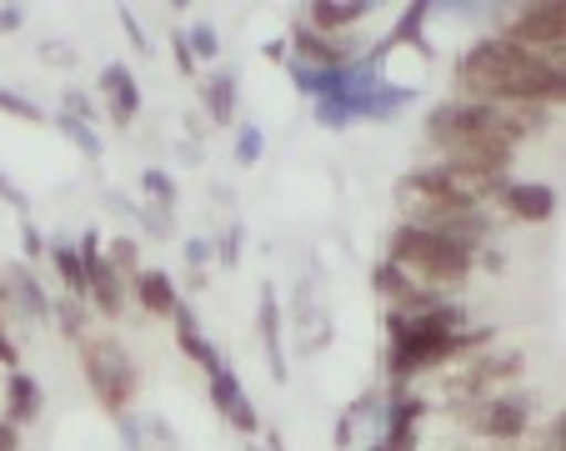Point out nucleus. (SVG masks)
I'll return each mask as SVG.
<instances>
[{"label":"nucleus","instance_id":"nucleus-1","mask_svg":"<svg viewBox=\"0 0 566 451\" xmlns=\"http://www.w3.org/2000/svg\"><path fill=\"white\" fill-rule=\"evenodd\" d=\"M451 86H457V101H476V106L556 111L566 101V71H556L542 55L522 51V45L492 31L476 45H467V55L451 65Z\"/></svg>","mask_w":566,"mask_h":451},{"label":"nucleus","instance_id":"nucleus-2","mask_svg":"<svg viewBox=\"0 0 566 451\" xmlns=\"http://www.w3.org/2000/svg\"><path fill=\"white\" fill-rule=\"evenodd\" d=\"M396 211L401 226H421V231H437V237L457 241L476 256L481 247H492L496 226H492V206H471L457 196L451 176L437 161L411 166L401 181H396Z\"/></svg>","mask_w":566,"mask_h":451},{"label":"nucleus","instance_id":"nucleus-3","mask_svg":"<svg viewBox=\"0 0 566 451\" xmlns=\"http://www.w3.org/2000/svg\"><path fill=\"white\" fill-rule=\"evenodd\" d=\"M386 261L417 291H431V296H457L471 281V271H476V256L467 247L437 237V231H421V226H401V221L386 237Z\"/></svg>","mask_w":566,"mask_h":451},{"label":"nucleus","instance_id":"nucleus-4","mask_svg":"<svg viewBox=\"0 0 566 451\" xmlns=\"http://www.w3.org/2000/svg\"><path fill=\"white\" fill-rule=\"evenodd\" d=\"M441 411L457 421V431H467L476 441H492V447H522L526 431L536 427V397L516 387L486 391V397H471V401H447Z\"/></svg>","mask_w":566,"mask_h":451},{"label":"nucleus","instance_id":"nucleus-5","mask_svg":"<svg viewBox=\"0 0 566 451\" xmlns=\"http://www.w3.org/2000/svg\"><path fill=\"white\" fill-rule=\"evenodd\" d=\"M81 371H86V387L111 417H126L130 401L140 391V366L136 356L120 346V336L101 332V336H81Z\"/></svg>","mask_w":566,"mask_h":451},{"label":"nucleus","instance_id":"nucleus-6","mask_svg":"<svg viewBox=\"0 0 566 451\" xmlns=\"http://www.w3.org/2000/svg\"><path fill=\"white\" fill-rule=\"evenodd\" d=\"M526 371V356L516 346H481V352H467L461 361H451L441 371V407L447 401H471V397H486V391H502L512 387L516 376Z\"/></svg>","mask_w":566,"mask_h":451},{"label":"nucleus","instance_id":"nucleus-7","mask_svg":"<svg viewBox=\"0 0 566 451\" xmlns=\"http://www.w3.org/2000/svg\"><path fill=\"white\" fill-rule=\"evenodd\" d=\"M496 35H506L512 45H522V51L542 55L546 65L566 71V6H556V0H532V6L506 11Z\"/></svg>","mask_w":566,"mask_h":451},{"label":"nucleus","instance_id":"nucleus-8","mask_svg":"<svg viewBox=\"0 0 566 451\" xmlns=\"http://www.w3.org/2000/svg\"><path fill=\"white\" fill-rule=\"evenodd\" d=\"M361 45L366 35H321L306 21H296L286 35V55L296 65H306V71H342V65H352L361 55Z\"/></svg>","mask_w":566,"mask_h":451},{"label":"nucleus","instance_id":"nucleus-9","mask_svg":"<svg viewBox=\"0 0 566 451\" xmlns=\"http://www.w3.org/2000/svg\"><path fill=\"white\" fill-rule=\"evenodd\" d=\"M106 241L96 237V231H81V241H75V251H81V261H86V306H96L101 316H120L126 312V281L116 276V266L106 261Z\"/></svg>","mask_w":566,"mask_h":451},{"label":"nucleus","instance_id":"nucleus-10","mask_svg":"<svg viewBox=\"0 0 566 451\" xmlns=\"http://www.w3.org/2000/svg\"><path fill=\"white\" fill-rule=\"evenodd\" d=\"M431 417V401L417 397V391H396V397L381 401V417H376V427H381V447L391 451H417L421 441V421Z\"/></svg>","mask_w":566,"mask_h":451},{"label":"nucleus","instance_id":"nucleus-11","mask_svg":"<svg viewBox=\"0 0 566 451\" xmlns=\"http://www.w3.org/2000/svg\"><path fill=\"white\" fill-rule=\"evenodd\" d=\"M96 91H101V101H106V120H111V126H116V130L136 126V116H140V81H136V71H130L126 61L101 65Z\"/></svg>","mask_w":566,"mask_h":451},{"label":"nucleus","instance_id":"nucleus-12","mask_svg":"<svg viewBox=\"0 0 566 451\" xmlns=\"http://www.w3.org/2000/svg\"><path fill=\"white\" fill-rule=\"evenodd\" d=\"M496 206H502V216L516 226H546L556 216V191L546 181H522V176H512V181L502 186V196H496Z\"/></svg>","mask_w":566,"mask_h":451},{"label":"nucleus","instance_id":"nucleus-13","mask_svg":"<svg viewBox=\"0 0 566 451\" xmlns=\"http://www.w3.org/2000/svg\"><path fill=\"white\" fill-rule=\"evenodd\" d=\"M171 332H176V346H181V356H186V361H196V366H201L206 376H211V371H221V366H226V356L216 352V342L201 332V316H196V306H191V301H181V306H176V316H171Z\"/></svg>","mask_w":566,"mask_h":451},{"label":"nucleus","instance_id":"nucleus-14","mask_svg":"<svg viewBox=\"0 0 566 451\" xmlns=\"http://www.w3.org/2000/svg\"><path fill=\"white\" fill-rule=\"evenodd\" d=\"M130 296H136V306L146 316H166L171 322L176 306H181V286H176L171 271H160V266H140V276L130 281Z\"/></svg>","mask_w":566,"mask_h":451},{"label":"nucleus","instance_id":"nucleus-15","mask_svg":"<svg viewBox=\"0 0 566 451\" xmlns=\"http://www.w3.org/2000/svg\"><path fill=\"white\" fill-rule=\"evenodd\" d=\"M366 15H371V0H316V6H306L301 21L321 35H356Z\"/></svg>","mask_w":566,"mask_h":451},{"label":"nucleus","instance_id":"nucleus-16","mask_svg":"<svg viewBox=\"0 0 566 451\" xmlns=\"http://www.w3.org/2000/svg\"><path fill=\"white\" fill-rule=\"evenodd\" d=\"M256 336H261V346H266V366H271V376H276L281 387H286V376H291V366H286V352H281V296H276V286H261V306H256Z\"/></svg>","mask_w":566,"mask_h":451},{"label":"nucleus","instance_id":"nucleus-17","mask_svg":"<svg viewBox=\"0 0 566 451\" xmlns=\"http://www.w3.org/2000/svg\"><path fill=\"white\" fill-rule=\"evenodd\" d=\"M41 411H45L41 381H35L31 371L6 376V411H0V421H11V427L21 431V427H31V421H41Z\"/></svg>","mask_w":566,"mask_h":451},{"label":"nucleus","instance_id":"nucleus-18","mask_svg":"<svg viewBox=\"0 0 566 451\" xmlns=\"http://www.w3.org/2000/svg\"><path fill=\"white\" fill-rule=\"evenodd\" d=\"M201 106L211 126H235V106H241V86H235V71L216 65L201 75Z\"/></svg>","mask_w":566,"mask_h":451},{"label":"nucleus","instance_id":"nucleus-19","mask_svg":"<svg viewBox=\"0 0 566 451\" xmlns=\"http://www.w3.org/2000/svg\"><path fill=\"white\" fill-rule=\"evenodd\" d=\"M6 291H11V301H15V312L21 316H31V322H51V296H45L41 276H35L25 261H15V266L6 271Z\"/></svg>","mask_w":566,"mask_h":451},{"label":"nucleus","instance_id":"nucleus-20","mask_svg":"<svg viewBox=\"0 0 566 451\" xmlns=\"http://www.w3.org/2000/svg\"><path fill=\"white\" fill-rule=\"evenodd\" d=\"M45 261L55 266V276H61V291H65V296L86 306V261H81L75 241H51V247H45Z\"/></svg>","mask_w":566,"mask_h":451},{"label":"nucleus","instance_id":"nucleus-21","mask_svg":"<svg viewBox=\"0 0 566 451\" xmlns=\"http://www.w3.org/2000/svg\"><path fill=\"white\" fill-rule=\"evenodd\" d=\"M371 291H376V301H381L386 312H401V306H411V301L421 296V291L411 286V281L401 276V271H396V266H391V261H386V256H381V261H376V266H371Z\"/></svg>","mask_w":566,"mask_h":451},{"label":"nucleus","instance_id":"nucleus-22","mask_svg":"<svg viewBox=\"0 0 566 451\" xmlns=\"http://www.w3.org/2000/svg\"><path fill=\"white\" fill-rule=\"evenodd\" d=\"M140 196H146L150 211H171L181 206V191H176V176L171 171H160V166H146L140 171Z\"/></svg>","mask_w":566,"mask_h":451},{"label":"nucleus","instance_id":"nucleus-23","mask_svg":"<svg viewBox=\"0 0 566 451\" xmlns=\"http://www.w3.org/2000/svg\"><path fill=\"white\" fill-rule=\"evenodd\" d=\"M186 51H191V61L196 65H216L221 61V31H216L211 21H196V25H186Z\"/></svg>","mask_w":566,"mask_h":451},{"label":"nucleus","instance_id":"nucleus-24","mask_svg":"<svg viewBox=\"0 0 566 451\" xmlns=\"http://www.w3.org/2000/svg\"><path fill=\"white\" fill-rule=\"evenodd\" d=\"M231 156H235V166H241V171L261 166V156H266V130H261L256 120H241V126H235V146H231Z\"/></svg>","mask_w":566,"mask_h":451},{"label":"nucleus","instance_id":"nucleus-25","mask_svg":"<svg viewBox=\"0 0 566 451\" xmlns=\"http://www.w3.org/2000/svg\"><path fill=\"white\" fill-rule=\"evenodd\" d=\"M101 251H106V261L116 266L120 281H136L140 276V241L136 237H120V231H116V237H111Z\"/></svg>","mask_w":566,"mask_h":451},{"label":"nucleus","instance_id":"nucleus-26","mask_svg":"<svg viewBox=\"0 0 566 451\" xmlns=\"http://www.w3.org/2000/svg\"><path fill=\"white\" fill-rule=\"evenodd\" d=\"M51 322L61 326V336L65 342H81V336H91L86 332V306H81V301H71V296H61V301H51Z\"/></svg>","mask_w":566,"mask_h":451},{"label":"nucleus","instance_id":"nucleus-27","mask_svg":"<svg viewBox=\"0 0 566 451\" xmlns=\"http://www.w3.org/2000/svg\"><path fill=\"white\" fill-rule=\"evenodd\" d=\"M241 391H247V387H241V376H235L231 366H221V371L206 376V397H211V407L221 411V417L235 407V397H241Z\"/></svg>","mask_w":566,"mask_h":451},{"label":"nucleus","instance_id":"nucleus-28","mask_svg":"<svg viewBox=\"0 0 566 451\" xmlns=\"http://www.w3.org/2000/svg\"><path fill=\"white\" fill-rule=\"evenodd\" d=\"M55 126H61L65 136L81 146V156H86V161H101V150H106V146H101V136H96V126H91V120L65 116V111H61V116H55Z\"/></svg>","mask_w":566,"mask_h":451},{"label":"nucleus","instance_id":"nucleus-29","mask_svg":"<svg viewBox=\"0 0 566 451\" xmlns=\"http://www.w3.org/2000/svg\"><path fill=\"white\" fill-rule=\"evenodd\" d=\"M0 116H15V120H25V126H45V120H51L35 101H25L21 91H6V86H0Z\"/></svg>","mask_w":566,"mask_h":451},{"label":"nucleus","instance_id":"nucleus-30","mask_svg":"<svg viewBox=\"0 0 566 451\" xmlns=\"http://www.w3.org/2000/svg\"><path fill=\"white\" fill-rule=\"evenodd\" d=\"M221 421H226V427H235V431H241V437H256V431H261V411H256V401H251L247 391L235 397V407L226 411Z\"/></svg>","mask_w":566,"mask_h":451},{"label":"nucleus","instance_id":"nucleus-31","mask_svg":"<svg viewBox=\"0 0 566 451\" xmlns=\"http://www.w3.org/2000/svg\"><path fill=\"white\" fill-rule=\"evenodd\" d=\"M186 266L196 271V286H206V271L201 266H211L216 261V241H206V237H186Z\"/></svg>","mask_w":566,"mask_h":451},{"label":"nucleus","instance_id":"nucleus-32","mask_svg":"<svg viewBox=\"0 0 566 451\" xmlns=\"http://www.w3.org/2000/svg\"><path fill=\"white\" fill-rule=\"evenodd\" d=\"M241 247H247V226L231 221V226L221 231V247H216V261H221V266H235V261H241Z\"/></svg>","mask_w":566,"mask_h":451},{"label":"nucleus","instance_id":"nucleus-33","mask_svg":"<svg viewBox=\"0 0 566 451\" xmlns=\"http://www.w3.org/2000/svg\"><path fill=\"white\" fill-rule=\"evenodd\" d=\"M120 31H126V41H130V51L136 55H150V41H146V31H140V21H136V11H126V6H120Z\"/></svg>","mask_w":566,"mask_h":451},{"label":"nucleus","instance_id":"nucleus-34","mask_svg":"<svg viewBox=\"0 0 566 451\" xmlns=\"http://www.w3.org/2000/svg\"><path fill=\"white\" fill-rule=\"evenodd\" d=\"M61 111H65V116H81V120H91V116H96V106H91V96H86V91H75V86H65Z\"/></svg>","mask_w":566,"mask_h":451},{"label":"nucleus","instance_id":"nucleus-35","mask_svg":"<svg viewBox=\"0 0 566 451\" xmlns=\"http://www.w3.org/2000/svg\"><path fill=\"white\" fill-rule=\"evenodd\" d=\"M21 251H25V266H31V261H41V256H45V237H41V231H35L31 221L21 226Z\"/></svg>","mask_w":566,"mask_h":451},{"label":"nucleus","instance_id":"nucleus-36","mask_svg":"<svg viewBox=\"0 0 566 451\" xmlns=\"http://www.w3.org/2000/svg\"><path fill=\"white\" fill-rule=\"evenodd\" d=\"M41 61L75 65V61H81V55H75V45H65V41H41Z\"/></svg>","mask_w":566,"mask_h":451},{"label":"nucleus","instance_id":"nucleus-37","mask_svg":"<svg viewBox=\"0 0 566 451\" xmlns=\"http://www.w3.org/2000/svg\"><path fill=\"white\" fill-rule=\"evenodd\" d=\"M166 41H171L176 71H181V75H191V81H196V61H191V51H186V35H181V31H171V35H166Z\"/></svg>","mask_w":566,"mask_h":451},{"label":"nucleus","instance_id":"nucleus-38","mask_svg":"<svg viewBox=\"0 0 566 451\" xmlns=\"http://www.w3.org/2000/svg\"><path fill=\"white\" fill-rule=\"evenodd\" d=\"M476 266L486 271V276H502V271H506V251L502 247H481L476 251Z\"/></svg>","mask_w":566,"mask_h":451},{"label":"nucleus","instance_id":"nucleus-39","mask_svg":"<svg viewBox=\"0 0 566 451\" xmlns=\"http://www.w3.org/2000/svg\"><path fill=\"white\" fill-rule=\"evenodd\" d=\"M0 366H6V371H21V352H15L11 332H6V322H0Z\"/></svg>","mask_w":566,"mask_h":451},{"label":"nucleus","instance_id":"nucleus-40","mask_svg":"<svg viewBox=\"0 0 566 451\" xmlns=\"http://www.w3.org/2000/svg\"><path fill=\"white\" fill-rule=\"evenodd\" d=\"M25 25V11L21 6H0V35H15Z\"/></svg>","mask_w":566,"mask_h":451},{"label":"nucleus","instance_id":"nucleus-41","mask_svg":"<svg viewBox=\"0 0 566 451\" xmlns=\"http://www.w3.org/2000/svg\"><path fill=\"white\" fill-rule=\"evenodd\" d=\"M0 201H6V206H15V211H31V201H25V196L21 191H15V181H11V176H0Z\"/></svg>","mask_w":566,"mask_h":451},{"label":"nucleus","instance_id":"nucleus-42","mask_svg":"<svg viewBox=\"0 0 566 451\" xmlns=\"http://www.w3.org/2000/svg\"><path fill=\"white\" fill-rule=\"evenodd\" d=\"M0 451H21V431L11 421H0Z\"/></svg>","mask_w":566,"mask_h":451},{"label":"nucleus","instance_id":"nucleus-43","mask_svg":"<svg viewBox=\"0 0 566 451\" xmlns=\"http://www.w3.org/2000/svg\"><path fill=\"white\" fill-rule=\"evenodd\" d=\"M352 441H356V421L352 417H342V421H336V447H352Z\"/></svg>","mask_w":566,"mask_h":451},{"label":"nucleus","instance_id":"nucleus-44","mask_svg":"<svg viewBox=\"0 0 566 451\" xmlns=\"http://www.w3.org/2000/svg\"><path fill=\"white\" fill-rule=\"evenodd\" d=\"M116 421H120V437H126V447L136 451V447H140V427L130 421V411H126V417H116Z\"/></svg>","mask_w":566,"mask_h":451},{"label":"nucleus","instance_id":"nucleus-45","mask_svg":"<svg viewBox=\"0 0 566 451\" xmlns=\"http://www.w3.org/2000/svg\"><path fill=\"white\" fill-rule=\"evenodd\" d=\"M261 55H266V61H286V41H266V45H261Z\"/></svg>","mask_w":566,"mask_h":451},{"label":"nucleus","instance_id":"nucleus-46","mask_svg":"<svg viewBox=\"0 0 566 451\" xmlns=\"http://www.w3.org/2000/svg\"><path fill=\"white\" fill-rule=\"evenodd\" d=\"M266 451H286V441H281V431H266V441H261Z\"/></svg>","mask_w":566,"mask_h":451},{"label":"nucleus","instance_id":"nucleus-47","mask_svg":"<svg viewBox=\"0 0 566 451\" xmlns=\"http://www.w3.org/2000/svg\"><path fill=\"white\" fill-rule=\"evenodd\" d=\"M247 451H266V447H247Z\"/></svg>","mask_w":566,"mask_h":451}]
</instances>
